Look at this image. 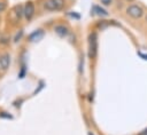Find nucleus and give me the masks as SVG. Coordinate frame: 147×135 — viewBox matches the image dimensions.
Segmentation results:
<instances>
[{
	"instance_id": "nucleus-18",
	"label": "nucleus",
	"mask_w": 147,
	"mask_h": 135,
	"mask_svg": "<svg viewBox=\"0 0 147 135\" xmlns=\"http://www.w3.org/2000/svg\"><path fill=\"white\" fill-rule=\"evenodd\" d=\"M146 21H147V16H146Z\"/></svg>"
},
{
	"instance_id": "nucleus-10",
	"label": "nucleus",
	"mask_w": 147,
	"mask_h": 135,
	"mask_svg": "<svg viewBox=\"0 0 147 135\" xmlns=\"http://www.w3.org/2000/svg\"><path fill=\"white\" fill-rule=\"evenodd\" d=\"M52 1L54 2L55 7H56V10H59V9H61L63 7V3H64L63 0H52Z\"/></svg>"
},
{
	"instance_id": "nucleus-11",
	"label": "nucleus",
	"mask_w": 147,
	"mask_h": 135,
	"mask_svg": "<svg viewBox=\"0 0 147 135\" xmlns=\"http://www.w3.org/2000/svg\"><path fill=\"white\" fill-rule=\"evenodd\" d=\"M22 35H23V31L21 30V31H20V32H18V33L15 35V38H14V41H15V42L20 41V40H21V38H22Z\"/></svg>"
},
{
	"instance_id": "nucleus-4",
	"label": "nucleus",
	"mask_w": 147,
	"mask_h": 135,
	"mask_svg": "<svg viewBox=\"0 0 147 135\" xmlns=\"http://www.w3.org/2000/svg\"><path fill=\"white\" fill-rule=\"evenodd\" d=\"M9 63H10V56L9 54H2L0 56V66L2 70H7L9 68Z\"/></svg>"
},
{
	"instance_id": "nucleus-9",
	"label": "nucleus",
	"mask_w": 147,
	"mask_h": 135,
	"mask_svg": "<svg viewBox=\"0 0 147 135\" xmlns=\"http://www.w3.org/2000/svg\"><path fill=\"white\" fill-rule=\"evenodd\" d=\"M44 7H45L47 10H49V11L56 10V7H55V5H54V2H53L52 0H46L45 3H44Z\"/></svg>"
},
{
	"instance_id": "nucleus-12",
	"label": "nucleus",
	"mask_w": 147,
	"mask_h": 135,
	"mask_svg": "<svg viewBox=\"0 0 147 135\" xmlns=\"http://www.w3.org/2000/svg\"><path fill=\"white\" fill-rule=\"evenodd\" d=\"M6 9V3L5 2H2V1H0V13L1 11H3Z\"/></svg>"
},
{
	"instance_id": "nucleus-17",
	"label": "nucleus",
	"mask_w": 147,
	"mask_h": 135,
	"mask_svg": "<svg viewBox=\"0 0 147 135\" xmlns=\"http://www.w3.org/2000/svg\"><path fill=\"white\" fill-rule=\"evenodd\" d=\"M88 135H93V134H91V133H90V134H88Z\"/></svg>"
},
{
	"instance_id": "nucleus-16",
	"label": "nucleus",
	"mask_w": 147,
	"mask_h": 135,
	"mask_svg": "<svg viewBox=\"0 0 147 135\" xmlns=\"http://www.w3.org/2000/svg\"><path fill=\"white\" fill-rule=\"evenodd\" d=\"M146 134H147V129H145V130H144V133H142L141 135H146Z\"/></svg>"
},
{
	"instance_id": "nucleus-2",
	"label": "nucleus",
	"mask_w": 147,
	"mask_h": 135,
	"mask_svg": "<svg viewBox=\"0 0 147 135\" xmlns=\"http://www.w3.org/2000/svg\"><path fill=\"white\" fill-rule=\"evenodd\" d=\"M126 13L129 16H131L132 18H140L144 15V10L140 6L137 5H131L126 8Z\"/></svg>"
},
{
	"instance_id": "nucleus-7",
	"label": "nucleus",
	"mask_w": 147,
	"mask_h": 135,
	"mask_svg": "<svg viewBox=\"0 0 147 135\" xmlns=\"http://www.w3.org/2000/svg\"><path fill=\"white\" fill-rule=\"evenodd\" d=\"M42 35H44V32L41 30H37V31H34L33 33L30 34L29 39H30V41H38L42 38Z\"/></svg>"
},
{
	"instance_id": "nucleus-15",
	"label": "nucleus",
	"mask_w": 147,
	"mask_h": 135,
	"mask_svg": "<svg viewBox=\"0 0 147 135\" xmlns=\"http://www.w3.org/2000/svg\"><path fill=\"white\" fill-rule=\"evenodd\" d=\"M139 55H140V56H141L144 59H147V55H144V54H139Z\"/></svg>"
},
{
	"instance_id": "nucleus-3",
	"label": "nucleus",
	"mask_w": 147,
	"mask_h": 135,
	"mask_svg": "<svg viewBox=\"0 0 147 135\" xmlns=\"http://www.w3.org/2000/svg\"><path fill=\"white\" fill-rule=\"evenodd\" d=\"M34 15V5L32 2H28L25 6H24V17L30 21Z\"/></svg>"
},
{
	"instance_id": "nucleus-6",
	"label": "nucleus",
	"mask_w": 147,
	"mask_h": 135,
	"mask_svg": "<svg viewBox=\"0 0 147 135\" xmlns=\"http://www.w3.org/2000/svg\"><path fill=\"white\" fill-rule=\"evenodd\" d=\"M92 13L95 14V15H98V16H108V11L106 9L99 7V6H93Z\"/></svg>"
},
{
	"instance_id": "nucleus-14",
	"label": "nucleus",
	"mask_w": 147,
	"mask_h": 135,
	"mask_svg": "<svg viewBox=\"0 0 147 135\" xmlns=\"http://www.w3.org/2000/svg\"><path fill=\"white\" fill-rule=\"evenodd\" d=\"M105 5H110V2H111V0H101Z\"/></svg>"
},
{
	"instance_id": "nucleus-13",
	"label": "nucleus",
	"mask_w": 147,
	"mask_h": 135,
	"mask_svg": "<svg viewBox=\"0 0 147 135\" xmlns=\"http://www.w3.org/2000/svg\"><path fill=\"white\" fill-rule=\"evenodd\" d=\"M0 117L1 118H11V116L10 114H6V112H1L0 113Z\"/></svg>"
},
{
	"instance_id": "nucleus-8",
	"label": "nucleus",
	"mask_w": 147,
	"mask_h": 135,
	"mask_svg": "<svg viewBox=\"0 0 147 135\" xmlns=\"http://www.w3.org/2000/svg\"><path fill=\"white\" fill-rule=\"evenodd\" d=\"M15 15H16L18 18H21L22 16H24V6H22V5L16 6V7H15Z\"/></svg>"
},
{
	"instance_id": "nucleus-5",
	"label": "nucleus",
	"mask_w": 147,
	"mask_h": 135,
	"mask_svg": "<svg viewBox=\"0 0 147 135\" xmlns=\"http://www.w3.org/2000/svg\"><path fill=\"white\" fill-rule=\"evenodd\" d=\"M54 31L56 34H59L60 37H65L68 34V27L64 25H56L54 27Z\"/></svg>"
},
{
	"instance_id": "nucleus-1",
	"label": "nucleus",
	"mask_w": 147,
	"mask_h": 135,
	"mask_svg": "<svg viewBox=\"0 0 147 135\" xmlns=\"http://www.w3.org/2000/svg\"><path fill=\"white\" fill-rule=\"evenodd\" d=\"M98 53V37L96 33H91L88 37V56L94 58Z\"/></svg>"
}]
</instances>
